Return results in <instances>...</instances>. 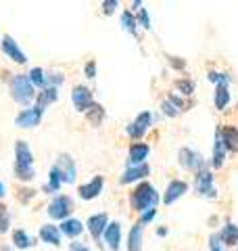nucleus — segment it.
<instances>
[{
	"instance_id": "obj_3",
	"label": "nucleus",
	"mask_w": 238,
	"mask_h": 251,
	"mask_svg": "<svg viewBox=\"0 0 238 251\" xmlns=\"http://www.w3.org/2000/svg\"><path fill=\"white\" fill-rule=\"evenodd\" d=\"M11 94H13V99L17 100L19 105H29L31 100L36 99L34 86H31L29 77L23 75V74L13 75V80H11Z\"/></svg>"
},
{
	"instance_id": "obj_35",
	"label": "nucleus",
	"mask_w": 238,
	"mask_h": 251,
	"mask_svg": "<svg viewBox=\"0 0 238 251\" xmlns=\"http://www.w3.org/2000/svg\"><path fill=\"white\" fill-rule=\"evenodd\" d=\"M207 77H209L211 82H215V84H230V77H228L226 74H215V72H211Z\"/></svg>"
},
{
	"instance_id": "obj_39",
	"label": "nucleus",
	"mask_w": 238,
	"mask_h": 251,
	"mask_svg": "<svg viewBox=\"0 0 238 251\" xmlns=\"http://www.w3.org/2000/svg\"><path fill=\"white\" fill-rule=\"evenodd\" d=\"M86 77H96V65H94V61H88L86 63Z\"/></svg>"
},
{
	"instance_id": "obj_43",
	"label": "nucleus",
	"mask_w": 238,
	"mask_h": 251,
	"mask_svg": "<svg viewBox=\"0 0 238 251\" xmlns=\"http://www.w3.org/2000/svg\"><path fill=\"white\" fill-rule=\"evenodd\" d=\"M4 195H6V188H4L2 182H0V197H4Z\"/></svg>"
},
{
	"instance_id": "obj_37",
	"label": "nucleus",
	"mask_w": 238,
	"mask_h": 251,
	"mask_svg": "<svg viewBox=\"0 0 238 251\" xmlns=\"http://www.w3.org/2000/svg\"><path fill=\"white\" fill-rule=\"evenodd\" d=\"M155 214H157V209H155V207H153V209H146L144 214H142V218H140V224H142V226H144V224H148L150 220L155 218Z\"/></svg>"
},
{
	"instance_id": "obj_10",
	"label": "nucleus",
	"mask_w": 238,
	"mask_h": 251,
	"mask_svg": "<svg viewBox=\"0 0 238 251\" xmlns=\"http://www.w3.org/2000/svg\"><path fill=\"white\" fill-rule=\"evenodd\" d=\"M148 128H150V113L148 111H144V113H140L136 120H134L128 128H125V132H128V136H132V138H142L148 132Z\"/></svg>"
},
{
	"instance_id": "obj_24",
	"label": "nucleus",
	"mask_w": 238,
	"mask_h": 251,
	"mask_svg": "<svg viewBox=\"0 0 238 251\" xmlns=\"http://www.w3.org/2000/svg\"><path fill=\"white\" fill-rule=\"evenodd\" d=\"M63 182H65V180H63V174L59 172V168L54 166V168L50 170L48 184L44 186V191H46V193H59V191H61V186H63Z\"/></svg>"
},
{
	"instance_id": "obj_23",
	"label": "nucleus",
	"mask_w": 238,
	"mask_h": 251,
	"mask_svg": "<svg viewBox=\"0 0 238 251\" xmlns=\"http://www.w3.org/2000/svg\"><path fill=\"white\" fill-rule=\"evenodd\" d=\"M29 82H31V86H38V88H50V80H48V72H44L42 67H34L29 72Z\"/></svg>"
},
{
	"instance_id": "obj_42",
	"label": "nucleus",
	"mask_w": 238,
	"mask_h": 251,
	"mask_svg": "<svg viewBox=\"0 0 238 251\" xmlns=\"http://www.w3.org/2000/svg\"><path fill=\"white\" fill-rule=\"evenodd\" d=\"M157 234H159V237H165V234H167V230H165V228H157Z\"/></svg>"
},
{
	"instance_id": "obj_26",
	"label": "nucleus",
	"mask_w": 238,
	"mask_h": 251,
	"mask_svg": "<svg viewBox=\"0 0 238 251\" xmlns=\"http://www.w3.org/2000/svg\"><path fill=\"white\" fill-rule=\"evenodd\" d=\"M230 103V90H228V84H217L215 88V107L219 111H224Z\"/></svg>"
},
{
	"instance_id": "obj_1",
	"label": "nucleus",
	"mask_w": 238,
	"mask_h": 251,
	"mask_svg": "<svg viewBox=\"0 0 238 251\" xmlns=\"http://www.w3.org/2000/svg\"><path fill=\"white\" fill-rule=\"evenodd\" d=\"M15 176L19 180H31L36 176L34 172V155H31V149L25 140H17L15 145Z\"/></svg>"
},
{
	"instance_id": "obj_6",
	"label": "nucleus",
	"mask_w": 238,
	"mask_h": 251,
	"mask_svg": "<svg viewBox=\"0 0 238 251\" xmlns=\"http://www.w3.org/2000/svg\"><path fill=\"white\" fill-rule=\"evenodd\" d=\"M42 115H44V109H40L38 105L23 109V111L15 117V126H17V128H36L40 120H42Z\"/></svg>"
},
{
	"instance_id": "obj_30",
	"label": "nucleus",
	"mask_w": 238,
	"mask_h": 251,
	"mask_svg": "<svg viewBox=\"0 0 238 251\" xmlns=\"http://www.w3.org/2000/svg\"><path fill=\"white\" fill-rule=\"evenodd\" d=\"M102 117H105V109L94 103V105L88 109V120H90V124H92V126H98V124L102 122Z\"/></svg>"
},
{
	"instance_id": "obj_18",
	"label": "nucleus",
	"mask_w": 238,
	"mask_h": 251,
	"mask_svg": "<svg viewBox=\"0 0 238 251\" xmlns=\"http://www.w3.org/2000/svg\"><path fill=\"white\" fill-rule=\"evenodd\" d=\"M144 176H148V166L142 163V166H134V168H128L123 172V176L119 178L121 184H130V182H136V180H142Z\"/></svg>"
},
{
	"instance_id": "obj_38",
	"label": "nucleus",
	"mask_w": 238,
	"mask_h": 251,
	"mask_svg": "<svg viewBox=\"0 0 238 251\" xmlns=\"http://www.w3.org/2000/svg\"><path fill=\"white\" fill-rule=\"evenodd\" d=\"M163 113H165V115H169V117H176V115H178V109L173 107L169 100H165V103H163Z\"/></svg>"
},
{
	"instance_id": "obj_13",
	"label": "nucleus",
	"mask_w": 238,
	"mask_h": 251,
	"mask_svg": "<svg viewBox=\"0 0 238 251\" xmlns=\"http://www.w3.org/2000/svg\"><path fill=\"white\" fill-rule=\"evenodd\" d=\"M102 184H105L102 176H94L88 184H82V186H79V197H82L84 201L96 199L98 195H100V191H102Z\"/></svg>"
},
{
	"instance_id": "obj_27",
	"label": "nucleus",
	"mask_w": 238,
	"mask_h": 251,
	"mask_svg": "<svg viewBox=\"0 0 238 251\" xmlns=\"http://www.w3.org/2000/svg\"><path fill=\"white\" fill-rule=\"evenodd\" d=\"M59 99V88H44L42 92L38 94V107L40 109H44L46 105H50V103H54V100Z\"/></svg>"
},
{
	"instance_id": "obj_15",
	"label": "nucleus",
	"mask_w": 238,
	"mask_h": 251,
	"mask_svg": "<svg viewBox=\"0 0 238 251\" xmlns=\"http://www.w3.org/2000/svg\"><path fill=\"white\" fill-rule=\"evenodd\" d=\"M107 224H109L107 214H94V216H90V218H88V230H90V234H92V239L98 241V239L102 237V232H105Z\"/></svg>"
},
{
	"instance_id": "obj_40",
	"label": "nucleus",
	"mask_w": 238,
	"mask_h": 251,
	"mask_svg": "<svg viewBox=\"0 0 238 251\" xmlns=\"http://www.w3.org/2000/svg\"><path fill=\"white\" fill-rule=\"evenodd\" d=\"M69 251H90L86 245H82V243H71L69 245Z\"/></svg>"
},
{
	"instance_id": "obj_19",
	"label": "nucleus",
	"mask_w": 238,
	"mask_h": 251,
	"mask_svg": "<svg viewBox=\"0 0 238 251\" xmlns=\"http://www.w3.org/2000/svg\"><path fill=\"white\" fill-rule=\"evenodd\" d=\"M40 239L44 243H48V245H61V230L59 226L54 224H42V228H40Z\"/></svg>"
},
{
	"instance_id": "obj_32",
	"label": "nucleus",
	"mask_w": 238,
	"mask_h": 251,
	"mask_svg": "<svg viewBox=\"0 0 238 251\" xmlns=\"http://www.w3.org/2000/svg\"><path fill=\"white\" fill-rule=\"evenodd\" d=\"M136 23H138V25H142L144 29H150V17H148V11L144 9V6H142V9H138Z\"/></svg>"
},
{
	"instance_id": "obj_36",
	"label": "nucleus",
	"mask_w": 238,
	"mask_h": 251,
	"mask_svg": "<svg viewBox=\"0 0 238 251\" xmlns=\"http://www.w3.org/2000/svg\"><path fill=\"white\" fill-rule=\"evenodd\" d=\"M117 6H119L117 0H107V2H102V11H105L107 15H113Z\"/></svg>"
},
{
	"instance_id": "obj_4",
	"label": "nucleus",
	"mask_w": 238,
	"mask_h": 251,
	"mask_svg": "<svg viewBox=\"0 0 238 251\" xmlns=\"http://www.w3.org/2000/svg\"><path fill=\"white\" fill-rule=\"evenodd\" d=\"M73 211V201H71L67 195H59L54 197L48 205V216L54 218V220H67Z\"/></svg>"
},
{
	"instance_id": "obj_12",
	"label": "nucleus",
	"mask_w": 238,
	"mask_h": 251,
	"mask_svg": "<svg viewBox=\"0 0 238 251\" xmlns=\"http://www.w3.org/2000/svg\"><path fill=\"white\" fill-rule=\"evenodd\" d=\"M102 237H105V243L111 251H119V245H121V224L109 222L105 232H102Z\"/></svg>"
},
{
	"instance_id": "obj_33",
	"label": "nucleus",
	"mask_w": 238,
	"mask_h": 251,
	"mask_svg": "<svg viewBox=\"0 0 238 251\" xmlns=\"http://www.w3.org/2000/svg\"><path fill=\"white\" fill-rule=\"evenodd\" d=\"M176 88L178 90H182V94H192V90H194V84L190 82V80H180V82H176Z\"/></svg>"
},
{
	"instance_id": "obj_16",
	"label": "nucleus",
	"mask_w": 238,
	"mask_h": 251,
	"mask_svg": "<svg viewBox=\"0 0 238 251\" xmlns=\"http://www.w3.org/2000/svg\"><path fill=\"white\" fill-rule=\"evenodd\" d=\"M148 145H144V143H134L132 147H130V155H128V161H130V166L134 168V166H142L144 163V159L148 157Z\"/></svg>"
},
{
	"instance_id": "obj_11",
	"label": "nucleus",
	"mask_w": 238,
	"mask_h": 251,
	"mask_svg": "<svg viewBox=\"0 0 238 251\" xmlns=\"http://www.w3.org/2000/svg\"><path fill=\"white\" fill-rule=\"evenodd\" d=\"M2 52H4L9 59H13L15 63H19V65L27 63V54L19 49V44L15 42V38H11V36H4V38H2Z\"/></svg>"
},
{
	"instance_id": "obj_8",
	"label": "nucleus",
	"mask_w": 238,
	"mask_h": 251,
	"mask_svg": "<svg viewBox=\"0 0 238 251\" xmlns=\"http://www.w3.org/2000/svg\"><path fill=\"white\" fill-rule=\"evenodd\" d=\"M194 188L198 195H203V197H215V188H213V174L209 170H201L196 174V180H194Z\"/></svg>"
},
{
	"instance_id": "obj_22",
	"label": "nucleus",
	"mask_w": 238,
	"mask_h": 251,
	"mask_svg": "<svg viewBox=\"0 0 238 251\" xmlns=\"http://www.w3.org/2000/svg\"><path fill=\"white\" fill-rule=\"evenodd\" d=\"M226 145H224V140H221V134H219V130L215 132V145H213V168H221L224 166V161H226Z\"/></svg>"
},
{
	"instance_id": "obj_14",
	"label": "nucleus",
	"mask_w": 238,
	"mask_h": 251,
	"mask_svg": "<svg viewBox=\"0 0 238 251\" xmlns=\"http://www.w3.org/2000/svg\"><path fill=\"white\" fill-rule=\"evenodd\" d=\"M186 191H188V184L184 182V180H173V182H169L167 191H165V195H163V203L165 205H171V203H176Z\"/></svg>"
},
{
	"instance_id": "obj_29",
	"label": "nucleus",
	"mask_w": 238,
	"mask_h": 251,
	"mask_svg": "<svg viewBox=\"0 0 238 251\" xmlns=\"http://www.w3.org/2000/svg\"><path fill=\"white\" fill-rule=\"evenodd\" d=\"M136 17H134V15L130 13V11H123V15H121V27L123 29H128L132 36H136Z\"/></svg>"
},
{
	"instance_id": "obj_17",
	"label": "nucleus",
	"mask_w": 238,
	"mask_h": 251,
	"mask_svg": "<svg viewBox=\"0 0 238 251\" xmlns=\"http://www.w3.org/2000/svg\"><path fill=\"white\" fill-rule=\"evenodd\" d=\"M219 134H221V140H224V145H226V151L238 153V128L226 126V128H219Z\"/></svg>"
},
{
	"instance_id": "obj_44",
	"label": "nucleus",
	"mask_w": 238,
	"mask_h": 251,
	"mask_svg": "<svg viewBox=\"0 0 238 251\" xmlns=\"http://www.w3.org/2000/svg\"><path fill=\"white\" fill-rule=\"evenodd\" d=\"M0 251H11L9 247H0Z\"/></svg>"
},
{
	"instance_id": "obj_9",
	"label": "nucleus",
	"mask_w": 238,
	"mask_h": 251,
	"mask_svg": "<svg viewBox=\"0 0 238 251\" xmlns=\"http://www.w3.org/2000/svg\"><path fill=\"white\" fill-rule=\"evenodd\" d=\"M57 168H59V172L63 174V180H65L67 184L75 182V178H77V168H75V161L71 159V155L61 153V155L57 157Z\"/></svg>"
},
{
	"instance_id": "obj_25",
	"label": "nucleus",
	"mask_w": 238,
	"mask_h": 251,
	"mask_svg": "<svg viewBox=\"0 0 238 251\" xmlns=\"http://www.w3.org/2000/svg\"><path fill=\"white\" fill-rule=\"evenodd\" d=\"M219 239L228 247L236 245V243H238V226L236 224H226L224 230H221V234H219Z\"/></svg>"
},
{
	"instance_id": "obj_41",
	"label": "nucleus",
	"mask_w": 238,
	"mask_h": 251,
	"mask_svg": "<svg viewBox=\"0 0 238 251\" xmlns=\"http://www.w3.org/2000/svg\"><path fill=\"white\" fill-rule=\"evenodd\" d=\"M169 63H171L173 67H178V69H184V61H178V59H173V57H171Z\"/></svg>"
},
{
	"instance_id": "obj_2",
	"label": "nucleus",
	"mask_w": 238,
	"mask_h": 251,
	"mask_svg": "<svg viewBox=\"0 0 238 251\" xmlns=\"http://www.w3.org/2000/svg\"><path fill=\"white\" fill-rule=\"evenodd\" d=\"M132 207L140 211V214H144L146 209H153L159 205V201H161V197H159V193L155 191L153 184L148 182H142L136 186V191L132 193Z\"/></svg>"
},
{
	"instance_id": "obj_28",
	"label": "nucleus",
	"mask_w": 238,
	"mask_h": 251,
	"mask_svg": "<svg viewBox=\"0 0 238 251\" xmlns=\"http://www.w3.org/2000/svg\"><path fill=\"white\" fill-rule=\"evenodd\" d=\"M13 243H15V247H19V249H27V247L34 245V243H31V237L21 228L13 232Z\"/></svg>"
},
{
	"instance_id": "obj_34",
	"label": "nucleus",
	"mask_w": 238,
	"mask_h": 251,
	"mask_svg": "<svg viewBox=\"0 0 238 251\" xmlns=\"http://www.w3.org/2000/svg\"><path fill=\"white\" fill-rule=\"evenodd\" d=\"M221 239H219V234H211L209 237V251H221Z\"/></svg>"
},
{
	"instance_id": "obj_21",
	"label": "nucleus",
	"mask_w": 238,
	"mask_h": 251,
	"mask_svg": "<svg viewBox=\"0 0 238 251\" xmlns=\"http://www.w3.org/2000/svg\"><path fill=\"white\" fill-rule=\"evenodd\" d=\"M142 234H144V226L136 222L128 234V251H142Z\"/></svg>"
},
{
	"instance_id": "obj_31",
	"label": "nucleus",
	"mask_w": 238,
	"mask_h": 251,
	"mask_svg": "<svg viewBox=\"0 0 238 251\" xmlns=\"http://www.w3.org/2000/svg\"><path fill=\"white\" fill-rule=\"evenodd\" d=\"M9 226H11V216H9V209H6L2 203H0V234L9 232Z\"/></svg>"
},
{
	"instance_id": "obj_5",
	"label": "nucleus",
	"mask_w": 238,
	"mask_h": 251,
	"mask_svg": "<svg viewBox=\"0 0 238 251\" xmlns=\"http://www.w3.org/2000/svg\"><path fill=\"white\" fill-rule=\"evenodd\" d=\"M180 166L182 168H186V170H190V172H201V170H205V159H203V155L198 153V151H192V149H182L180 151Z\"/></svg>"
},
{
	"instance_id": "obj_7",
	"label": "nucleus",
	"mask_w": 238,
	"mask_h": 251,
	"mask_svg": "<svg viewBox=\"0 0 238 251\" xmlns=\"http://www.w3.org/2000/svg\"><path fill=\"white\" fill-rule=\"evenodd\" d=\"M71 100H73V107L75 111H88V109L94 105V99H92V90L86 88V86H75L73 92H71Z\"/></svg>"
},
{
	"instance_id": "obj_20",
	"label": "nucleus",
	"mask_w": 238,
	"mask_h": 251,
	"mask_svg": "<svg viewBox=\"0 0 238 251\" xmlns=\"http://www.w3.org/2000/svg\"><path fill=\"white\" fill-rule=\"evenodd\" d=\"M82 230H84V224L79 222L77 218H67V220H63L61 222V232L65 234V237H69V239L79 237Z\"/></svg>"
}]
</instances>
